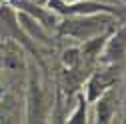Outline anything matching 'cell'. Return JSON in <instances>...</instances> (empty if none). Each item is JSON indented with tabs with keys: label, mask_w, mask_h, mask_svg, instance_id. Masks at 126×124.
I'll return each mask as SVG.
<instances>
[{
	"label": "cell",
	"mask_w": 126,
	"mask_h": 124,
	"mask_svg": "<svg viewBox=\"0 0 126 124\" xmlns=\"http://www.w3.org/2000/svg\"><path fill=\"white\" fill-rule=\"evenodd\" d=\"M116 16L112 14H104V12H98V14H78V16H68V20L64 22H58V32L64 34V36H70L74 40H88L92 36H98L106 30L114 28L116 22H114Z\"/></svg>",
	"instance_id": "6da1fadb"
},
{
	"label": "cell",
	"mask_w": 126,
	"mask_h": 124,
	"mask_svg": "<svg viewBox=\"0 0 126 124\" xmlns=\"http://www.w3.org/2000/svg\"><path fill=\"white\" fill-rule=\"evenodd\" d=\"M126 56V24L122 28H114L112 34L108 36L104 48L100 52V58L104 64H118Z\"/></svg>",
	"instance_id": "7a4b0ae2"
},
{
	"label": "cell",
	"mask_w": 126,
	"mask_h": 124,
	"mask_svg": "<svg viewBox=\"0 0 126 124\" xmlns=\"http://www.w3.org/2000/svg\"><path fill=\"white\" fill-rule=\"evenodd\" d=\"M44 118V92L36 72H30L28 80V122H40Z\"/></svg>",
	"instance_id": "3957f363"
},
{
	"label": "cell",
	"mask_w": 126,
	"mask_h": 124,
	"mask_svg": "<svg viewBox=\"0 0 126 124\" xmlns=\"http://www.w3.org/2000/svg\"><path fill=\"white\" fill-rule=\"evenodd\" d=\"M14 4H16L22 12L30 14V16H34L44 28H52V26H58V16H56V12L54 10H46L44 6L40 4H34V2H30V0H14Z\"/></svg>",
	"instance_id": "277c9868"
},
{
	"label": "cell",
	"mask_w": 126,
	"mask_h": 124,
	"mask_svg": "<svg viewBox=\"0 0 126 124\" xmlns=\"http://www.w3.org/2000/svg\"><path fill=\"white\" fill-rule=\"evenodd\" d=\"M112 82H114V78H108L106 76V72H92L90 74V78L86 80V102H96L104 92L112 86Z\"/></svg>",
	"instance_id": "5b68a950"
},
{
	"label": "cell",
	"mask_w": 126,
	"mask_h": 124,
	"mask_svg": "<svg viewBox=\"0 0 126 124\" xmlns=\"http://www.w3.org/2000/svg\"><path fill=\"white\" fill-rule=\"evenodd\" d=\"M16 18H18V24H20V28L24 30V34L28 36V38H34V40H42V42H48L46 38V30H44V26L34 18V16H30V14H26V12H16Z\"/></svg>",
	"instance_id": "8992f818"
},
{
	"label": "cell",
	"mask_w": 126,
	"mask_h": 124,
	"mask_svg": "<svg viewBox=\"0 0 126 124\" xmlns=\"http://www.w3.org/2000/svg\"><path fill=\"white\" fill-rule=\"evenodd\" d=\"M94 104H96L98 122H110V118H112V90L108 88Z\"/></svg>",
	"instance_id": "52a82bcc"
},
{
	"label": "cell",
	"mask_w": 126,
	"mask_h": 124,
	"mask_svg": "<svg viewBox=\"0 0 126 124\" xmlns=\"http://www.w3.org/2000/svg\"><path fill=\"white\" fill-rule=\"evenodd\" d=\"M80 50L78 48H68V50H64V54H62V64H64L68 70H72L78 62H80Z\"/></svg>",
	"instance_id": "ba28073f"
},
{
	"label": "cell",
	"mask_w": 126,
	"mask_h": 124,
	"mask_svg": "<svg viewBox=\"0 0 126 124\" xmlns=\"http://www.w3.org/2000/svg\"><path fill=\"white\" fill-rule=\"evenodd\" d=\"M84 120H86V98L78 96V106H76V110L68 116V122H84Z\"/></svg>",
	"instance_id": "9c48e42d"
},
{
	"label": "cell",
	"mask_w": 126,
	"mask_h": 124,
	"mask_svg": "<svg viewBox=\"0 0 126 124\" xmlns=\"http://www.w3.org/2000/svg\"><path fill=\"white\" fill-rule=\"evenodd\" d=\"M64 2H80V0H64Z\"/></svg>",
	"instance_id": "30bf717a"
}]
</instances>
